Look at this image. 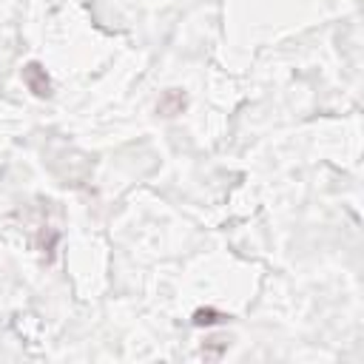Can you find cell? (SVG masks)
<instances>
[{
  "label": "cell",
  "instance_id": "cell-3",
  "mask_svg": "<svg viewBox=\"0 0 364 364\" xmlns=\"http://www.w3.org/2000/svg\"><path fill=\"white\" fill-rule=\"evenodd\" d=\"M222 322H228V313H222L217 308H199L194 313V324L197 327H214V324H222Z\"/></svg>",
  "mask_w": 364,
  "mask_h": 364
},
{
  "label": "cell",
  "instance_id": "cell-2",
  "mask_svg": "<svg viewBox=\"0 0 364 364\" xmlns=\"http://www.w3.org/2000/svg\"><path fill=\"white\" fill-rule=\"evenodd\" d=\"M188 106V100H185V94H182L179 88H168L165 94H163V100L157 103V114H163V117H176V114H182V108Z\"/></svg>",
  "mask_w": 364,
  "mask_h": 364
},
{
  "label": "cell",
  "instance_id": "cell-1",
  "mask_svg": "<svg viewBox=\"0 0 364 364\" xmlns=\"http://www.w3.org/2000/svg\"><path fill=\"white\" fill-rule=\"evenodd\" d=\"M23 83L28 85V91H32L35 97H49L51 94V80H49V74H46V69L40 63H26Z\"/></svg>",
  "mask_w": 364,
  "mask_h": 364
}]
</instances>
